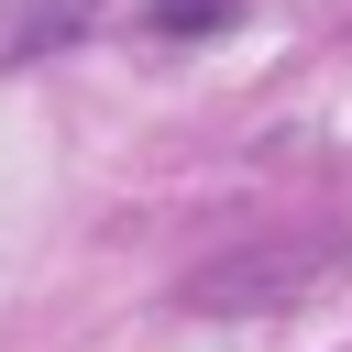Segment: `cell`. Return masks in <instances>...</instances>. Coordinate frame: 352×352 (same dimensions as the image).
<instances>
[{
  "mask_svg": "<svg viewBox=\"0 0 352 352\" xmlns=\"http://www.w3.org/2000/svg\"><path fill=\"white\" fill-rule=\"evenodd\" d=\"M231 11H242V0H143V22H154V33H220Z\"/></svg>",
  "mask_w": 352,
  "mask_h": 352,
  "instance_id": "6da1fadb",
  "label": "cell"
}]
</instances>
